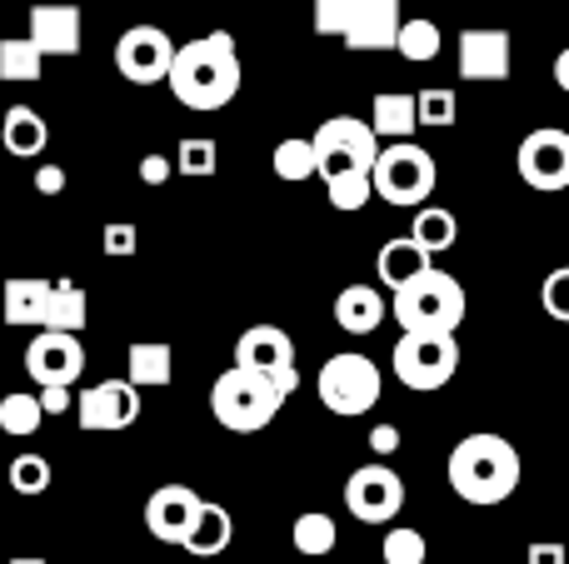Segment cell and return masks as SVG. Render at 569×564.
<instances>
[{"mask_svg":"<svg viewBox=\"0 0 569 564\" xmlns=\"http://www.w3.org/2000/svg\"><path fill=\"white\" fill-rule=\"evenodd\" d=\"M170 95L186 110H226L240 95V56L226 30H210L206 40H190L176 50L170 66Z\"/></svg>","mask_w":569,"mask_h":564,"instance_id":"1","label":"cell"},{"mask_svg":"<svg viewBox=\"0 0 569 564\" xmlns=\"http://www.w3.org/2000/svg\"><path fill=\"white\" fill-rule=\"evenodd\" d=\"M520 450L505 435H465L460 445L450 450V490L465 500V505H505V500L520 490Z\"/></svg>","mask_w":569,"mask_h":564,"instance_id":"2","label":"cell"},{"mask_svg":"<svg viewBox=\"0 0 569 564\" xmlns=\"http://www.w3.org/2000/svg\"><path fill=\"white\" fill-rule=\"evenodd\" d=\"M465 310H470L465 285L445 270H425L420 280L395 290V320H400L405 335H455Z\"/></svg>","mask_w":569,"mask_h":564,"instance_id":"3","label":"cell"},{"mask_svg":"<svg viewBox=\"0 0 569 564\" xmlns=\"http://www.w3.org/2000/svg\"><path fill=\"white\" fill-rule=\"evenodd\" d=\"M280 405H284V395L276 380L256 375V370H246V365H230L226 375H216V385H210V415L226 430H236V435L266 430L270 420L280 415Z\"/></svg>","mask_w":569,"mask_h":564,"instance_id":"4","label":"cell"},{"mask_svg":"<svg viewBox=\"0 0 569 564\" xmlns=\"http://www.w3.org/2000/svg\"><path fill=\"white\" fill-rule=\"evenodd\" d=\"M315 390H320V405L330 410V415H370L375 405H380V390H385V375L380 365H375L370 355H330L320 365V375H315Z\"/></svg>","mask_w":569,"mask_h":564,"instance_id":"5","label":"cell"},{"mask_svg":"<svg viewBox=\"0 0 569 564\" xmlns=\"http://www.w3.org/2000/svg\"><path fill=\"white\" fill-rule=\"evenodd\" d=\"M370 180H375V195L390 200V205H420V200L435 195L440 170H435V155L425 145H415V140H395V145L380 150Z\"/></svg>","mask_w":569,"mask_h":564,"instance_id":"6","label":"cell"},{"mask_svg":"<svg viewBox=\"0 0 569 564\" xmlns=\"http://www.w3.org/2000/svg\"><path fill=\"white\" fill-rule=\"evenodd\" d=\"M310 140H315V160H320V180L355 175V170L370 175L375 160H380V135L370 130V120L330 115Z\"/></svg>","mask_w":569,"mask_h":564,"instance_id":"7","label":"cell"},{"mask_svg":"<svg viewBox=\"0 0 569 564\" xmlns=\"http://www.w3.org/2000/svg\"><path fill=\"white\" fill-rule=\"evenodd\" d=\"M390 360L405 390H440L460 370V345H455V335H400Z\"/></svg>","mask_w":569,"mask_h":564,"instance_id":"8","label":"cell"},{"mask_svg":"<svg viewBox=\"0 0 569 564\" xmlns=\"http://www.w3.org/2000/svg\"><path fill=\"white\" fill-rule=\"evenodd\" d=\"M236 365L256 370V375L276 380L280 395L290 400L300 390V365H295V340L284 335L280 325H250L246 335L236 340Z\"/></svg>","mask_w":569,"mask_h":564,"instance_id":"9","label":"cell"},{"mask_svg":"<svg viewBox=\"0 0 569 564\" xmlns=\"http://www.w3.org/2000/svg\"><path fill=\"white\" fill-rule=\"evenodd\" d=\"M176 50L180 46L160 26H130L126 36L116 40V70L130 85H156V80H170Z\"/></svg>","mask_w":569,"mask_h":564,"instance_id":"10","label":"cell"},{"mask_svg":"<svg viewBox=\"0 0 569 564\" xmlns=\"http://www.w3.org/2000/svg\"><path fill=\"white\" fill-rule=\"evenodd\" d=\"M76 420L90 435H116L140 420V390L130 380H100L76 395Z\"/></svg>","mask_w":569,"mask_h":564,"instance_id":"11","label":"cell"},{"mask_svg":"<svg viewBox=\"0 0 569 564\" xmlns=\"http://www.w3.org/2000/svg\"><path fill=\"white\" fill-rule=\"evenodd\" d=\"M345 505L365 525H390L405 510V480L390 465H360L345 480Z\"/></svg>","mask_w":569,"mask_h":564,"instance_id":"12","label":"cell"},{"mask_svg":"<svg viewBox=\"0 0 569 564\" xmlns=\"http://www.w3.org/2000/svg\"><path fill=\"white\" fill-rule=\"evenodd\" d=\"M515 170L530 190H565L569 185V135L555 125H540L520 140Z\"/></svg>","mask_w":569,"mask_h":564,"instance_id":"13","label":"cell"},{"mask_svg":"<svg viewBox=\"0 0 569 564\" xmlns=\"http://www.w3.org/2000/svg\"><path fill=\"white\" fill-rule=\"evenodd\" d=\"M26 370H30V380H36L40 390H50V385L70 390L80 375H86V345H80V335L40 330V335L26 345Z\"/></svg>","mask_w":569,"mask_h":564,"instance_id":"14","label":"cell"},{"mask_svg":"<svg viewBox=\"0 0 569 564\" xmlns=\"http://www.w3.org/2000/svg\"><path fill=\"white\" fill-rule=\"evenodd\" d=\"M510 70H515L510 30H500V26L460 30V75L465 80H510Z\"/></svg>","mask_w":569,"mask_h":564,"instance_id":"15","label":"cell"},{"mask_svg":"<svg viewBox=\"0 0 569 564\" xmlns=\"http://www.w3.org/2000/svg\"><path fill=\"white\" fill-rule=\"evenodd\" d=\"M200 510H206V500L190 485H160L156 495L146 500V530L156 540H166V545H186Z\"/></svg>","mask_w":569,"mask_h":564,"instance_id":"16","label":"cell"},{"mask_svg":"<svg viewBox=\"0 0 569 564\" xmlns=\"http://www.w3.org/2000/svg\"><path fill=\"white\" fill-rule=\"evenodd\" d=\"M80 6H60V0H46V6H30V40H36L40 56H80Z\"/></svg>","mask_w":569,"mask_h":564,"instance_id":"17","label":"cell"},{"mask_svg":"<svg viewBox=\"0 0 569 564\" xmlns=\"http://www.w3.org/2000/svg\"><path fill=\"white\" fill-rule=\"evenodd\" d=\"M400 0H365L360 16H355V26L345 30V46L350 50H395V40H400Z\"/></svg>","mask_w":569,"mask_h":564,"instance_id":"18","label":"cell"},{"mask_svg":"<svg viewBox=\"0 0 569 564\" xmlns=\"http://www.w3.org/2000/svg\"><path fill=\"white\" fill-rule=\"evenodd\" d=\"M126 380L136 390H166L176 380V350L166 340H136L126 350Z\"/></svg>","mask_w":569,"mask_h":564,"instance_id":"19","label":"cell"},{"mask_svg":"<svg viewBox=\"0 0 569 564\" xmlns=\"http://www.w3.org/2000/svg\"><path fill=\"white\" fill-rule=\"evenodd\" d=\"M335 325L345 335H375L385 325V300L375 285H345L335 295Z\"/></svg>","mask_w":569,"mask_h":564,"instance_id":"20","label":"cell"},{"mask_svg":"<svg viewBox=\"0 0 569 564\" xmlns=\"http://www.w3.org/2000/svg\"><path fill=\"white\" fill-rule=\"evenodd\" d=\"M425 270H435V265H430V255H425V250L415 245L410 235L385 240L380 255H375V275H380V285H385V290H405L410 280H420Z\"/></svg>","mask_w":569,"mask_h":564,"instance_id":"21","label":"cell"},{"mask_svg":"<svg viewBox=\"0 0 569 564\" xmlns=\"http://www.w3.org/2000/svg\"><path fill=\"white\" fill-rule=\"evenodd\" d=\"M415 125H420V100L405 95V90H380L375 95V110H370V130L380 140H410Z\"/></svg>","mask_w":569,"mask_h":564,"instance_id":"22","label":"cell"},{"mask_svg":"<svg viewBox=\"0 0 569 564\" xmlns=\"http://www.w3.org/2000/svg\"><path fill=\"white\" fill-rule=\"evenodd\" d=\"M46 305H50V280H6V325H40L46 330Z\"/></svg>","mask_w":569,"mask_h":564,"instance_id":"23","label":"cell"},{"mask_svg":"<svg viewBox=\"0 0 569 564\" xmlns=\"http://www.w3.org/2000/svg\"><path fill=\"white\" fill-rule=\"evenodd\" d=\"M230 540H236V520H230V510L216 505V500H206V510H200V520H196V530H190L186 550L196 560H216V555H226V550H230Z\"/></svg>","mask_w":569,"mask_h":564,"instance_id":"24","label":"cell"},{"mask_svg":"<svg viewBox=\"0 0 569 564\" xmlns=\"http://www.w3.org/2000/svg\"><path fill=\"white\" fill-rule=\"evenodd\" d=\"M0 140H6L10 155L36 160L40 150L50 145V125H46V120H40L30 105H10V110H6V125H0Z\"/></svg>","mask_w":569,"mask_h":564,"instance_id":"25","label":"cell"},{"mask_svg":"<svg viewBox=\"0 0 569 564\" xmlns=\"http://www.w3.org/2000/svg\"><path fill=\"white\" fill-rule=\"evenodd\" d=\"M90 315V300L80 285L70 280H50V305H46V330H60V335H80Z\"/></svg>","mask_w":569,"mask_h":564,"instance_id":"26","label":"cell"},{"mask_svg":"<svg viewBox=\"0 0 569 564\" xmlns=\"http://www.w3.org/2000/svg\"><path fill=\"white\" fill-rule=\"evenodd\" d=\"M410 240L435 260V255H445V250H450L455 240H460V220H455L450 210H440V205H420V210H415Z\"/></svg>","mask_w":569,"mask_h":564,"instance_id":"27","label":"cell"},{"mask_svg":"<svg viewBox=\"0 0 569 564\" xmlns=\"http://www.w3.org/2000/svg\"><path fill=\"white\" fill-rule=\"evenodd\" d=\"M290 540H295V550H300L305 560H325L335 545H340V535H335V520L320 515V510H310V515L295 520Z\"/></svg>","mask_w":569,"mask_h":564,"instance_id":"28","label":"cell"},{"mask_svg":"<svg viewBox=\"0 0 569 564\" xmlns=\"http://www.w3.org/2000/svg\"><path fill=\"white\" fill-rule=\"evenodd\" d=\"M440 46H445V36H440L435 20H405L400 40H395V50H400L410 66H430V60L440 56Z\"/></svg>","mask_w":569,"mask_h":564,"instance_id":"29","label":"cell"},{"mask_svg":"<svg viewBox=\"0 0 569 564\" xmlns=\"http://www.w3.org/2000/svg\"><path fill=\"white\" fill-rule=\"evenodd\" d=\"M276 175L290 180V185H300V180L320 175V160H315V140L305 135H290L276 145Z\"/></svg>","mask_w":569,"mask_h":564,"instance_id":"30","label":"cell"},{"mask_svg":"<svg viewBox=\"0 0 569 564\" xmlns=\"http://www.w3.org/2000/svg\"><path fill=\"white\" fill-rule=\"evenodd\" d=\"M40 66H46V56L36 50V40H0V80H16V85H26V80H40Z\"/></svg>","mask_w":569,"mask_h":564,"instance_id":"31","label":"cell"},{"mask_svg":"<svg viewBox=\"0 0 569 564\" xmlns=\"http://www.w3.org/2000/svg\"><path fill=\"white\" fill-rule=\"evenodd\" d=\"M40 420H46V410H40L36 395H6L0 400V430H6V435H16V440L36 435Z\"/></svg>","mask_w":569,"mask_h":564,"instance_id":"32","label":"cell"},{"mask_svg":"<svg viewBox=\"0 0 569 564\" xmlns=\"http://www.w3.org/2000/svg\"><path fill=\"white\" fill-rule=\"evenodd\" d=\"M380 555H385V564H425L430 545H425L420 530H410V525H390V530H385Z\"/></svg>","mask_w":569,"mask_h":564,"instance_id":"33","label":"cell"},{"mask_svg":"<svg viewBox=\"0 0 569 564\" xmlns=\"http://www.w3.org/2000/svg\"><path fill=\"white\" fill-rule=\"evenodd\" d=\"M10 490H16V495H46L50 490V460L46 455H16L10 460Z\"/></svg>","mask_w":569,"mask_h":564,"instance_id":"34","label":"cell"},{"mask_svg":"<svg viewBox=\"0 0 569 564\" xmlns=\"http://www.w3.org/2000/svg\"><path fill=\"white\" fill-rule=\"evenodd\" d=\"M325 195H330L335 210H360L375 195V180L360 175V170L355 175H335V180H325Z\"/></svg>","mask_w":569,"mask_h":564,"instance_id":"35","label":"cell"},{"mask_svg":"<svg viewBox=\"0 0 569 564\" xmlns=\"http://www.w3.org/2000/svg\"><path fill=\"white\" fill-rule=\"evenodd\" d=\"M365 0H315V30L320 36H340L355 26V16H360Z\"/></svg>","mask_w":569,"mask_h":564,"instance_id":"36","label":"cell"},{"mask_svg":"<svg viewBox=\"0 0 569 564\" xmlns=\"http://www.w3.org/2000/svg\"><path fill=\"white\" fill-rule=\"evenodd\" d=\"M420 125H435V130H445V125H455V90H445V85H430V90H420Z\"/></svg>","mask_w":569,"mask_h":564,"instance_id":"37","label":"cell"},{"mask_svg":"<svg viewBox=\"0 0 569 564\" xmlns=\"http://www.w3.org/2000/svg\"><path fill=\"white\" fill-rule=\"evenodd\" d=\"M180 170L186 175H216V140H206V135L180 140Z\"/></svg>","mask_w":569,"mask_h":564,"instance_id":"38","label":"cell"},{"mask_svg":"<svg viewBox=\"0 0 569 564\" xmlns=\"http://www.w3.org/2000/svg\"><path fill=\"white\" fill-rule=\"evenodd\" d=\"M540 300H545V310H550L555 320H565V325H569V265H560V270H550V275H545Z\"/></svg>","mask_w":569,"mask_h":564,"instance_id":"39","label":"cell"},{"mask_svg":"<svg viewBox=\"0 0 569 564\" xmlns=\"http://www.w3.org/2000/svg\"><path fill=\"white\" fill-rule=\"evenodd\" d=\"M106 255H136V225H106Z\"/></svg>","mask_w":569,"mask_h":564,"instance_id":"40","label":"cell"},{"mask_svg":"<svg viewBox=\"0 0 569 564\" xmlns=\"http://www.w3.org/2000/svg\"><path fill=\"white\" fill-rule=\"evenodd\" d=\"M36 400H40V410H46V415H66V410L76 405V395H70L66 385H50V390H40Z\"/></svg>","mask_w":569,"mask_h":564,"instance_id":"41","label":"cell"},{"mask_svg":"<svg viewBox=\"0 0 569 564\" xmlns=\"http://www.w3.org/2000/svg\"><path fill=\"white\" fill-rule=\"evenodd\" d=\"M525 564H569V555H565L560 540H540V545H530Z\"/></svg>","mask_w":569,"mask_h":564,"instance_id":"42","label":"cell"},{"mask_svg":"<svg viewBox=\"0 0 569 564\" xmlns=\"http://www.w3.org/2000/svg\"><path fill=\"white\" fill-rule=\"evenodd\" d=\"M140 180H146V185H166V180H170V160L166 155H146V160H140Z\"/></svg>","mask_w":569,"mask_h":564,"instance_id":"43","label":"cell"},{"mask_svg":"<svg viewBox=\"0 0 569 564\" xmlns=\"http://www.w3.org/2000/svg\"><path fill=\"white\" fill-rule=\"evenodd\" d=\"M36 190H40V195H60V190H66V170H60V165H40L36 170Z\"/></svg>","mask_w":569,"mask_h":564,"instance_id":"44","label":"cell"},{"mask_svg":"<svg viewBox=\"0 0 569 564\" xmlns=\"http://www.w3.org/2000/svg\"><path fill=\"white\" fill-rule=\"evenodd\" d=\"M370 450H375V455H395V450H400V430H395V425H375L370 430Z\"/></svg>","mask_w":569,"mask_h":564,"instance_id":"45","label":"cell"},{"mask_svg":"<svg viewBox=\"0 0 569 564\" xmlns=\"http://www.w3.org/2000/svg\"><path fill=\"white\" fill-rule=\"evenodd\" d=\"M555 85H560L565 95H569V46L560 50V56H555Z\"/></svg>","mask_w":569,"mask_h":564,"instance_id":"46","label":"cell"},{"mask_svg":"<svg viewBox=\"0 0 569 564\" xmlns=\"http://www.w3.org/2000/svg\"><path fill=\"white\" fill-rule=\"evenodd\" d=\"M10 564H46V560H30V555H26V560H10Z\"/></svg>","mask_w":569,"mask_h":564,"instance_id":"47","label":"cell"},{"mask_svg":"<svg viewBox=\"0 0 569 564\" xmlns=\"http://www.w3.org/2000/svg\"><path fill=\"white\" fill-rule=\"evenodd\" d=\"M565 330H569V325H565Z\"/></svg>","mask_w":569,"mask_h":564,"instance_id":"48","label":"cell"}]
</instances>
